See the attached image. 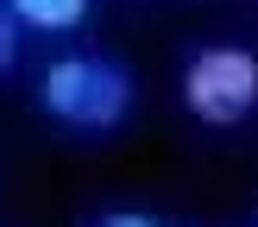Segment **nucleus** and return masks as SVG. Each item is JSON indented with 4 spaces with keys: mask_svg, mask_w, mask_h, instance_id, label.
<instances>
[{
    "mask_svg": "<svg viewBox=\"0 0 258 227\" xmlns=\"http://www.w3.org/2000/svg\"><path fill=\"white\" fill-rule=\"evenodd\" d=\"M38 101H44L50 120L82 126V133H107V126L126 120L133 107V76L107 57H57L38 82Z\"/></svg>",
    "mask_w": 258,
    "mask_h": 227,
    "instance_id": "nucleus-1",
    "label": "nucleus"
},
{
    "mask_svg": "<svg viewBox=\"0 0 258 227\" xmlns=\"http://www.w3.org/2000/svg\"><path fill=\"white\" fill-rule=\"evenodd\" d=\"M183 107L202 126H239L258 107V50L246 44H208L183 70Z\"/></svg>",
    "mask_w": 258,
    "mask_h": 227,
    "instance_id": "nucleus-2",
    "label": "nucleus"
},
{
    "mask_svg": "<svg viewBox=\"0 0 258 227\" xmlns=\"http://www.w3.org/2000/svg\"><path fill=\"white\" fill-rule=\"evenodd\" d=\"M13 19L32 25V32H76L88 19V0H7Z\"/></svg>",
    "mask_w": 258,
    "mask_h": 227,
    "instance_id": "nucleus-3",
    "label": "nucleus"
},
{
    "mask_svg": "<svg viewBox=\"0 0 258 227\" xmlns=\"http://www.w3.org/2000/svg\"><path fill=\"white\" fill-rule=\"evenodd\" d=\"M13 57H19V19H13V7H0V76L13 70Z\"/></svg>",
    "mask_w": 258,
    "mask_h": 227,
    "instance_id": "nucleus-4",
    "label": "nucleus"
},
{
    "mask_svg": "<svg viewBox=\"0 0 258 227\" xmlns=\"http://www.w3.org/2000/svg\"><path fill=\"white\" fill-rule=\"evenodd\" d=\"M95 227H158L151 214H139V208H113V214H101Z\"/></svg>",
    "mask_w": 258,
    "mask_h": 227,
    "instance_id": "nucleus-5",
    "label": "nucleus"
}]
</instances>
